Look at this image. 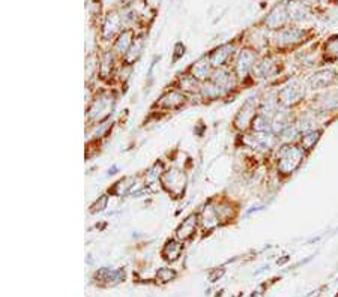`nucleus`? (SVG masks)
I'll return each instance as SVG.
<instances>
[{
    "label": "nucleus",
    "mask_w": 338,
    "mask_h": 297,
    "mask_svg": "<svg viewBox=\"0 0 338 297\" xmlns=\"http://www.w3.org/2000/svg\"><path fill=\"white\" fill-rule=\"evenodd\" d=\"M305 150L301 146L287 143L278 150L277 158V170L281 176H290L293 174L305 159Z\"/></svg>",
    "instance_id": "1"
},
{
    "label": "nucleus",
    "mask_w": 338,
    "mask_h": 297,
    "mask_svg": "<svg viewBox=\"0 0 338 297\" xmlns=\"http://www.w3.org/2000/svg\"><path fill=\"white\" fill-rule=\"evenodd\" d=\"M114 107V96L111 93H101L89 107L87 110V119L89 122L98 123L102 122L110 116Z\"/></svg>",
    "instance_id": "2"
},
{
    "label": "nucleus",
    "mask_w": 338,
    "mask_h": 297,
    "mask_svg": "<svg viewBox=\"0 0 338 297\" xmlns=\"http://www.w3.org/2000/svg\"><path fill=\"white\" fill-rule=\"evenodd\" d=\"M161 185L170 195H173L174 198H179L182 197L186 188V174L177 168H171L163 174Z\"/></svg>",
    "instance_id": "3"
},
{
    "label": "nucleus",
    "mask_w": 338,
    "mask_h": 297,
    "mask_svg": "<svg viewBox=\"0 0 338 297\" xmlns=\"http://www.w3.org/2000/svg\"><path fill=\"white\" fill-rule=\"evenodd\" d=\"M255 63H257V51L251 48L241 50L233 66V72L236 74L238 80L247 78L253 72V68L255 66Z\"/></svg>",
    "instance_id": "4"
},
{
    "label": "nucleus",
    "mask_w": 338,
    "mask_h": 297,
    "mask_svg": "<svg viewBox=\"0 0 338 297\" xmlns=\"http://www.w3.org/2000/svg\"><path fill=\"white\" fill-rule=\"evenodd\" d=\"M258 114V102L255 99H248L242 107L241 110L238 111L235 120H233V125L238 131H247L248 128H251L253 125V120L255 119V116Z\"/></svg>",
    "instance_id": "5"
},
{
    "label": "nucleus",
    "mask_w": 338,
    "mask_h": 297,
    "mask_svg": "<svg viewBox=\"0 0 338 297\" xmlns=\"http://www.w3.org/2000/svg\"><path fill=\"white\" fill-rule=\"evenodd\" d=\"M277 96H278V104L283 105L284 108H289V107H293L301 102V99L304 96V90L298 83H290V84L284 86L278 92Z\"/></svg>",
    "instance_id": "6"
},
{
    "label": "nucleus",
    "mask_w": 338,
    "mask_h": 297,
    "mask_svg": "<svg viewBox=\"0 0 338 297\" xmlns=\"http://www.w3.org/2000/svg\"><path fill=\"white\" fill-rule=\"evenodd\" d=\"M304 39V30L298 29V27H287L283 29L281 32H278L275 41L277 45L280 48H290L295 47L296 44H299Z\"/></svg>",
    "instance_id": "7"
},
{
    "label": "nucleus",
    "mask_w": 338,
    "mask_h": 297,
    "mask_svg": "<svg viewBox=\"0 0 338 297\" xmlns=\"http://www.w3.org/2000/svg\"><path fill=\"white\" fill-rule=\"evenodd\" d=\"M214 72V66L209 62V57H201L195 63L191 65L189 68V75H192L195 80H198L200 83H205L211 78Z\"/></svg>",
    "instance_id": "8"
},
{
    "label": "nucleus",
    "mask_w": 338,
    "mask_h": 297,
    "mask_svg": "<svg viewBox=\"0 0 338 297\" xmlns=\"http://www.w3.org/2000/svg\"><path fill=\"white\" fill-rule=\"evenodd\" d=\"M209 80L212 83H215L217 86H220L221 89H224L226 92H230L236 86L238 77H236L235 72H230V71H227L224 68H215Z\"/></svg>",
    "instance_id": "9"
},
{
    "label": "nucleus",
    "mask_w": 338,
    "mask_h": 297,
    "mask_svg": "<svg viewBox=\"0 0 338 297\" xmlns=\"http://www.w3.org/2000/svg\"><path fill=\"white\" fill-rule=\"evenodd\" d=\"M292 123V114L287 110H278L272 119H270V132L274 135H281L287 128H290Z\"/></svg>",
    "instance_id": "10"
},
{
    "label": "nucleus",
    "mask_w": 338,
    "mask_h": 297,
    "mask_svg": "<svg viewBox=\"0 0 338 297\" xmlns=\"http://www.w3.org/2000/svg\"><path fill=\"white\" fill-rule=\"evenodd\" d=\"M289 15H287V6L286 5H277L272 11H270L264 20V24L272 29V30H278L280 27L284 26V23L287 21Z\"/></svg>",
    "instance_id": "11"
},
{
    "label": "nucleus",
    "mask_w": 338,
    "mask_h": 297,
    "mask_svg": "<svg viewBox=\"0 0 338 297\" xmlns=\"http://www.w3.org/2000/svg\"><path fill=\"white\" fill-rule=\"evenodd\" d=\"M337 78V74L334 69L326 68V69H319L317 72L313 74V77L310 78V86L314 90H320V89H326L328 86H331Z\"/></svg>",
    "instance_id": "12"
},
{
    "label": "nucleus",
    "mask_w": 338,
    "mask_h": 297,
    "mask_svg": "<svg viewBox=\"0 0 338 297\" xmlns=\"http://www.w3.org/2000/svg\"><path fill=\"white\" fill-rule=\"evenodd\" d=\"M185 101H186V96L183 95V92H180V90H169L167 93H164L158 99L157 107L166 108V110H176L180 105H183Z\"/></svg>",
    "instance_id": "13"
},
{
    "label": "nucleus",
    "mask_w": 338,
    "mask_h": 297,
    "mask_svg": "<svg viewBox=\"0 0 338 297\" xmlns=\"http://www.w3.org/2000/svg\"><path fill=\"white\" fill-rule=\"evenodd\" d=\"M198 222H200L198 215H189L188 218H185V221L180 222V225H179L177 230H176V237H177V240H180V242L189 240L191 237L195 234V231H197V224H198Z\"/></svg>",
    "instance_id": "14"
},
{
    "label": "nucleus",
    "mask_w": 338,
    "mask_h": 297,
    "mask_svg": "<svg viewBox=\"0 0 338 297\" xmlns=\"http://www.w3.org/2000/svg\"><path fill=\"white\" fill-rule=\"evenodd\" d=\"M278 72V65L272 60L270 57H264L263 60L257 62L255 66L253 68V75L254 78L257 77L258 80L261 78H269V77H274Z\"/></svg>",
    "instance_id": "15"
},
{
    "label": "nucleus",
    "mask_w": 338,
    "mask_h": 297,
    "mask_svg": "<svg viewBox=\"0 0 338 297\" xmlns=\"http://www.w3.org/2000/svg\"><path fill=\"white\" fill-rule=\"evenodd\" d=\"M95 279L105 287L110 285H116L119 282H122L125 279V270L123 269H117V270H111V269H99L95 273Z\"/></svg>",
    "instance_id": "16"
},
{
    "label": "nucleus",
    "mask_w": 338,
    "mask_h": 297,
    "mask_svg": "<svg viewBox=\"0 0 338 297\" xmlns=\"http://www.w3.org/2000/svg\"><path fill=\"white\" fill-rule=\"evenodd\" d=\"M200 224L203 225V228H205L206 231H212L215 227L220 225V216L217 213V209H215V204H206L205 207L201 209L200 212Z\"/></svg>",
    "instance_id": "17"
},
{
    "label": "nucleus",
    "mask_w": 338,
    "mask_h": 297,
    "mask_svg": "<svg viewBox=\"0 0 338 297\" xmlns=\"http://www.w3.org/2000/svg\"><path fill=\"white\" fill-rule=\"evenodd\" d=\"M233 50H235V47H233L232 44H226V45H221L220 48L214 50V51L209 54V62H211V65L214 66V69H215V68H223V66H224V63L229 60L230 56L233 54Z\"/></svg>",
    "instance_id": "18"
},
{
    "label": "nucleus",
    "mask_w": 338,
    "mask_h": 297,
    "mask_svg": "<svg viewBox=\"0 0 338 297\" xmlns=\"http://www.w3.org/2000/svg\"><path fill=\"white\" fill-rule=\"evenodd\" d=\"M122 17L117 14V12H110L105 20H104V24H102V38L105 41H110L113 39V36L119 32L120 26H122Z\"/></svg>",
    "instance_id": "19"
},
{
    "label": "nucleus",
    "mask_w": 338,
    "mask_h": 297,
    "mask_svg": "<svg viewBox=\"0 0 338 297\" xmlns=\"http://www.w3.org/2000/svg\"><path fill=\"white\" fill-rule=\"evenodd\" d=\"M132 42H134V30L132 29H126V30L120 32L117 39L113 44V53L117 54V56L125 57V54L131 48Z\"/></svg>",
    "instance_id": "20"
},
{
    "label": "nucleus",
    "mask_w": 338,
    "mask_h": 297,
    "mask_svg": "<svg viewBox=\"0 0 338 297\" xmlns=\"http://www.w3.org/2000/svg\"><path fill=\"white\" fill-rule=\"evenodd\" d=\"M143 50H145V38L143 36L135 38L134 42H132V45H131V48L128 50V53L123 57V63L128 65V66L134 65L135 62L139 60V57L142 56Z\"/></svg>",
    "instance_id": "21"
},
{
    "label": "nucleus",
    "mask_w": 338,
    "mask_h": 297,
    "mask_svg": "<svg viewBox=\"0 0 338 297\" xmlns=\"http://www.w3.org/2000/svg\"><path fill=\"white\" fill-rule=\"evenodd\" d=\"M227 92L224 89H221L220 86H217L215 83H212L211 80L205 81L200 87V95L203 99H208V101H217L221 99Z\"/></svg>",
    "instance_id": "22"
},
{
    "label": "nucleus",
    "mask_w": 338,
    "mask_h": 297,
    "mask_svg": "<svg viewBox=\"0 0 338 297\" xmlns=\"http://www.w3.org/2000/svg\"><path fill=\"white\" fill-rule=\"evenodd\" d=\"M286 6H287L289 20L299 21V20H304L308 15V6L304 0H292V2Z\"/></svg>",
    "instance_id": "23"
},
{
    "label": "nucleus",
    "mask_w": 338,
    "mask_h": 297,
    "mask_svg": "<svg viewBox=\"0 0 338 297\" xmlns=\"http://www.w3.org/2000/svg\"><path fill=\"white\" fill-rule=\"evenodd\" d=\"M182 249H183V245L180 240H176V239H170L166 242L163 251H161V255L164 260L167 261H176L180 254H182Z\"/></svg>",
    "instance_id": "24"
},
{
    "label": "nucleus",
    "mask_w": 338,
    "mask_h": 297,
    "mask_svg": "<svg viewBox=\"0 0 338 297\" xmlns=\"http://www.w3.org/2000/svg\"><path fill=\"white\" fill-rule=\"evenodd\" d=\"M177 87H179V90L180 92H183V93H200V87H201V84H200V81L198 80H195L192 75H183V77H180L179 78V81H177Z\"/></svg>",
    "instance_id": "25"
},
{
    "label": "nucleus",
    "mask_w": 338,
    "mask_h": 297,
    "mask_svg": "<svg viewBox=\"0 0 338 297\" xmlns=\"http://www.w3.org/2000/svg\"><path fill=\"white\" fill-rule=\"evenodd\" d=\"M113 62H114V53L111 51H107L99 60V65H98V74L101 78H108L111 75V71H113Z\"/></svg>",
    "instance_id": "26"
},
{
    "label": "nucleus",
    "mask_w": 338,
    "mask_h": 297,
    "mask_svg": "<svg viewBox=\"0 0 338 297\" xmlns=\"http://www.w3.org/2000/svg\"><path fill=\"white\" fill-rule=\"evenodd\" d=\"M320 135H322V131H319V129H317V131L313 129V131H310V132L302 134V135H301V147H302L305 152L313 150V149L316 147V144L319 143Z\"/></svg>",
    "instance_id": "27"
},
{
    "label": "nucleus",
    "mask_w": 338,
    "mask_h": 297,
    "mask_svg": "<svg viewBox=\"0 0 338 297\" xmlns=\"http://www.w3.org/2000/svg\"><path fill=\"white\" fill-rule=\"evenodd\" d=\"M134 188V177H125V179L119 180L113 189H110L111 194L117 195V197H125L126 194H129Z\"/></svg>",
    "instance_id": "28"
},
{
    "label": "nucleus",
    "mask_w": 338,
    "mask_h": 297,
    "mask_svg": "<svg viewBox=\"0 0 338 297\" xmlns=\"http://www.w3.org/2000/svg\"><path fill=\"white\" fill-rule=\"evenodd\" d=\"M251 129L255 134H264V132H270V117L264 116V114H257L255 119L253 120Z\"/></svg>",
    "instance_id": "29"
},
{
    "label": "nucleus",
    "mask_w": 338,
    "mask_h": 297,
    "mask_svg": "<svg viewBox=\"0 0 338 297\" xmlns=\"http://www.w3.org/2000/svg\"><path fill=\"white\" fill-rule=\"evenodd\" d=\"M166 171H164V165H163V162H155L151 168H149V171L146 173V180H149V183H152V182H157V180H161V177H163V174H164Z\"/></svg>",
    "instance_id": "30"
},
{
    "label": "nucleus",
    "mask_w": 338,
    "mask_h": 297,
    "mask_svg": "<svg viewBox=\"0 0 338 297\" xmlns=\"http://www.w3.org/2000/svg\"><path fill=\"white\" fill-rule=\"evenodd\" d=\"M215 209H217V213L220 216V221H226V219L233 218V207L227 201H221L220 204H215Z\"/></svg>",
    "instance_id": "31"
},
{
    "label": "nucleus",
    "mask_w": 338,
    "mask_h": 297,
    "mask_svg": "<svg viewBox=\"0 0 338 297\" xmlns=\"http://www.w3.org/2000/svg\"><path fill=\"white\" fill-rule=\"evenodd\" d=\"M176 270H173V269H169V267H163V269H160L158 272H157V278H158V281H161V282H170V281H173L174 278H176Z\"/></svg>",
    "instance_id": "32"
},
{
    "label": "nucleus",
    "mask_w": 338,
    "mask_h": 297,
    "mask_svg": "<svg viewBox=\"0 0 338 297\" xmlns=\"http://www.w3.org/2000/svg\"><path fill=\"white\" fill-rule=\"evenodd\" d=\"M107 203H108V197H107V195H101L99 200H96L95 204H92L90 212H92V213H95V212H102V210L107 207Z\"/></svg>",
    "instance_id": "33"
},
{
    "label": "nucleus",
    "mask_w": 338,
    "mask_h": 297,
    "mask_svg": "<svg viewBox=\"0 0 338 297\" xmlns=\"http://www.w3.org/2000/svg\"><path fill=\"white\" fill-rule=\"evenodd\" d=\"M326 54L328 56H334V57H338V36L331 39L328 44H326Z\"/></svg>",
    "instance_id": "34"
},
{
    "label": "nucleus",
    "mask_w": 338,
    "mask_h": 297,
    "mask_svg": "<svg viewBox=\"0 0 338 297\" xmlns=\"http://www.w3.org/2000/svg\"><path fill=\"white\" fill-rule=\"evenodd\" d=\"M224 272H226V270H224L223 267H221V269H215V270H212V273L209 275V281H211V282H215L218 278H221V276L224 275Z\"/></svg>",
    "instance_id": "35"
},
{
    "label": "nucleus",
    "mask_w": 338,
    "mask_h": 297,
    "mask_svg": "<svg viewBox=\"0 0 338 297\" xmlns=\"http://www.w3.org/2000/svg\"><path fill=\"white\" fill-rule=\"evenodd\" d=\"M183 51H185V47L182 44H176L174 47V56H173V60H177V59L180 56H183Z\"/></svg>",
    "instance_id": "36"
},
{
    "label": "nucleus",
    "mask_w": 338,
    "mask_h": 297,
    "mask_svg": "<svg viewBox=\"0 0 338 297\" xmlns=\"http://www.w3.org/2000/svg\"><path fill=\"white\" fill-rule=\"evenodd\" d=\"M307 297H319V291H313L310 296H307Z\"/></svg>",
    "instance_id": "37"
},
{
    "label": "nucleus",
    "mask_w": 338,
    "mask_h": 297,
    "mask_svg": "<svg viewBox=\"0 0 338 297\" xmlns=\"http://www.w3.org/2000/svg\"><path fill=\"white\" fill-rule=\"evenodd\" d=\"M251 297H263V294H261V293H254Z\"/></svg>",
    "instance_id": "38"
},
{
    "label": "nucleus",
    "mask_w": 338,
    "mask_h": 297,
    "mask_svg": "<svg viewBox=\"0 0 338 297\" xmlns=\"http://www.w3.org/2000/svg\"><path fill=\"white\" fill-rule=\"evenodd\" d=\"M304 2H305V3H316L317 0H304Z\"/></svg>",
    "instance_id": "39"
}]
</instances>
